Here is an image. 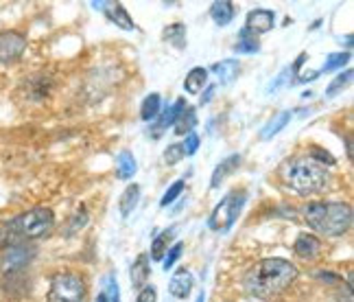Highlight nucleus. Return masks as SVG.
I'll return each mask as SVG.
<instances>
[{"label":"nucleus","mask_w":354,"mask_h":302,"mask_svg":"<svg viewBox=\"0 0 354 302\" xmlns=\"http://www.w3.org/2000/svg\"><path fill=\"white\" fill-rule=\"evenodd\" d=\"M97 302H107V298H105V296H103V294H101V296H99V298H97Z\"/></svg>","instance_id":"ea45409f"},{"label":"nucleus","mask_w":354,"mask_h":302,"mask_svg":"<svg viewBox=\"0 0 354 302\" xmlns=\"http://www.w3.org/2000/svg\"><path fill=\"white\" fill-rule=\"evenodd\" d=\"M35 258V248L29 243H13L7 245L3 252V269L7 272H20L26 269V265Z\"/></svg>","instance_id":"0eeeda50"},{"label":"nucleus","mask_w":354,"mask_h":302,"mask_svg":"<svg viewBox=\"0 0 354 302\" xmlns=\"http://www.w3.org/2000/svg\"><path fill=\"white\" fill-rule=\"evenodd\" d=\"M304 222L319 235L342 237L352 226V206L346 202H313L304 206Z\"/></svg>","instance_id":"f03ea898"},{"label":"nucleus","mask_w":354,"mask_h":302,"mask_svg":"<svg viewBox=\"0 0 354 302\" xmlns=\"http://www.w3.org/2000/svg\"><path fill=\"white\" fill-rule=\"evenodd\" d=\"M195 125H197V112H195V107H190V105H186L182 112H180V116L175 118V123H173V132L177 134V136H186V134H190V132H195Z\"/></svg>","instance_id":"6ab92c4d"},{"label":"nucleus","mask_w":354,"mask_h":302,"mask_svg":"<svg viewBox=\"0 0 354 302\" xmlns=\"http://www.w3.org/2000/svg\"><path fill=\"white\" fill-rule=\"evenodd\" d=\"M184 158H186V154H184V147L180 143H173V145H169L165 149V162L169 164V167H173V164H177V162H182Z\"/></svg>","instance_id":"c85d7f7f"},{"label":"nucleus","mask_w":354,"mask_h":302,"mask_svg":"<svg viewBox=\"0 0 354 302\" xmlns=\"http://www.w3.org/2000/svg\"><path fill=\"white\" fill-rule=\"evenodd\" d=\"M26 48V39L22 33L3 31L0 33V64H11L22 57Z\"/></svg>","instance_id":"6e6552de"},{"label":"nucleus","mask_w":354,"mask_h":302,"mask_svg":"<svg viewBox=\"0 0 354 302\" xmlns=\"http://www.w3.org/2000/svg\"><path fill=\"white\" fill-rule=\"evenodd\" d=\"M212 94H214V88H208V92H206V97H201V103H208V101L212 99Z\"/></svg>","instance_id":"4c0bfd02"},{"label":"nucleus","mask_w":354,"mask_h":302,"mask_svg":"<svg viewBox=\"0 0 354 302\" xmlns=\"http://www.w3.org/2000/svg\"><path fill=\"white\" fill-rule=\"evenodd\" d=\"M53 228H55V215L50 208L44 206H37V208L26 211L18 217H13L11 222L5 226L3 232V243L5 248L13 243H26L33 239H42L50 235Z\"/></svg>","instance_id":"20e7f679"},{"label":"nucleus","mask_w":354,"mask_h":302,"mask_svg":"<svg viewBox=\"0 0 354 302\" xmlns=\"http://www.w3.org/2000/svg\"><path fill=\"white\" fill-rule=\"evenodd\" d=\"M310 160L319 162L322 167H324L326 162H328V167H330V164H335V158L328 154V151H322V149H313V151H310Z\"/></svg>","instance_id":"c9c22d12"},{"label":"nucleus","mask_w":354,"mask_h":302,"mask_svg":"<svg viewBox=\"0 0 354 302\" xmlns=\"http://www.w3.org/2000/svg\"><path fill=\"white\" fill-rule=\"evenodd\" d=\"M184 154L186 156H195L197 154V149H199V136L195 132H190L186 134V141H184Z\"/></svg>","instance_id":"72a5a7b5"},{"label":"nucleus","mask_w":354,"mask_h":302,"mask_svg":"<svg viewBox=\"0 0 354 302\" xmlns=\"http://www.w3.org/2000/svg\"><path fill=\"white\" fill-rule=\"evenodd\" d=\"M297 278V267L287 258H263L245 274V290L258 300H274Z\"/></svg>","instance_id":"f257e3e1"},{"label":"nucleus","mask_w":354,"mask_h":302,"mask_svg":"<svg viewBox=\"0 0 354 302\" xmlns=\"http://www.w3.org/2000/svg\"><path fill=\"white\" fill-rule=\"evenodd\" d=\"M173 232H175V228H169V230H165L162 235H158L153 239V243H151V258L153 260H162V258H165V254L169 250V243L173 239Z\"/></svg>","instance_id":"a878e982"},{"label":"nucleus","mask_w":354,"mask_h":302,"mask_svg":"<svg viewBox=\"0 0 354 302\" xmlns=\"http://www.w3.org/2000/svg\"><path fill=\"white\" fill-rule=\"evenodd\" d=\"M136 302H158V290L153 285H147L138 292V300Z\"/></svg>","instance_id":"f704fd0d"},{"label":"nucleus","mask_w":354,"mask_h":302,"mask_svg":"<svg viewBox=\"0 0 354 302\" xmlns=\"http://www.w3.org/2000/svg\"><path fill=\"white\" fill-rule=\"evenodd\" d=\"M245 26L252 29L256 35L269 33L276 26V13L269 9H252L245 18Z\"/></svg>","instance_id":"9d476101"},{"label":"nucleus","mask_w":354,"mask_h":302,"mask_svg":"<svg viewBox=\"0 0 354 302\" xmlns=\"http://www.w3.org/2000/svg\"><path fill=\"white\" fill-rule=\"evenodd\" d=\"M206 84H208V71L203 66H195V68H190L184 79V90L188 94H199L206 88Z\"/></svg>","instance_id":"dca6fc26"},{"label":"nucleus","mask_w":354,"mask_h":302,"mask_svg":"<svg viewBox=\"0 0 354 302\" xmlns=\"http://www.w3.org/2000/svg\"><path fill=\"white\" fill-rule=\"evenodd\" d=\"M138 199H140V186L138 184H129L120 193V199H118L120 217H129L136 211V206H138Z\"/></svg>","instance_id":"a211bd4d"},{"label":"nucleus","mask_w":354,"mask_h":302,"mask_svg":"<svg viewBox=\"0 0 354 302\" xmlns=\"http://www.w3.org/2000/svg\"><path fill=\"white\" fill-rule=\"evenodd\" d=\"M348 62H350V53H330L319 73H333V71H337V68H344Z\"/></svg>","instance_id":"bb28decb"},{"label":"nucleus","mask_w":354,"mask_h":302,"mask_svg":"<svg viewBox=\"0 0 354 302\" xmlns=\"http://www.w3.org/2000/svg\"><path fill=\"white\" fill-rule=\"evenodd\" d=\"M245 199H248V193H245V190H230V193L214 206V211H212V215L208 219L210 230L225 232V230L232 228L234 222H236V217L243 211Z\"/></svg>","instance_id":"423d86ee"},{"label":"nucleus","mask_w":354,"mask_h":302,"mask_svg":"<svg viewBox=\"0 0 354 302\" xmlns=\"http://www.w3.org/2000/svg\"><path fill=\"white\" fill-rule=\"evenodd\" d=\"M46 302H88L86 281L73 272H62L53 276Z\"/></svg>","instance_id":"39448f33"},{"label":"nucleus","mask_w":354,"mask_h":302,"mask_svg":"<svg viewBox=\"0 0 354 302\" xmlns=\"http://www.w3.org/2000/svg\"><path fill=\"white\" fill-rule=\"evenodd\" d=\"M162 39L173 48H186V24L182 22H173L169 24L165 31H162Z\"/></svg>","instance_id":"4be33fe9"},{"label":"nucleus","mask_w":354,"mask_h":302,"mask_svg":"<svg viewBox=\"0 0 354 302\" xmlns=\"http://www.w3.org/2000/svg\"><path fill=\"white\" fill-rule=\"evenodd\" d=\"M184 193V182L182 180H177V182H173L169 188H167V193L165 195H162V199H160V206H165V208H167V206L169 204H173L177 197H180Z\"/></svg>","instance_id":"2f4dec72"},{"label":"nucleus","mask_w":354,"mask_h":302,"mask_svg":"<svg viewBox=\"0 0 354 302\" xmlns=\"http://www.w3.org/2000/svg\"><path fill=\"white\" fill-rule=\"evenodd\" d=\"M182 250H184V243L182 241H177L175 245H171V248L167 250V254H165V258H162V267L169 272L177 263V258L182 256Z\"/></svg>","instance_id":"c756f323"},{"label":"nucleus","mask_w":354,"mask_h":302,"mask_svg":"<svg viewBox=\"0 0 354 302\" xmlns=\"http://www.w3.org/2000/svg\"><path fill=\"white\" fill-rule=\"evenodd\" d=\"M149 276H151V260L149 254H140L133 260V265L129 269V281H131V290L140 292L142 287L149 285Z\"/></svg>","instance_id":"ddd939ff"},{"label":"nucleus","mask_w":354,"mask_h":302,"mask_svg":"<svg viewBox=\"0 0 354 302\" xmlns=\"http://www.w3.org/2000/svg\"><path fill=\"white\" fill-rule=\"evenodd\" d=\"M234 3H230V0H216L210 7V18L219 24V26H227L230 22L234 20Z\"/></svg>","instance_id":"f3484780"},{"label":"nucleus","mask_w":354,"mask_h":302,"mask_svg":"<svg viewBox=\"0 0 354 302\" xmlns=\"http://www.w3.org/2000/svg\"><path fill=\"white\" fill-rule=\"evenodd\" d=\"M241 154H232V156H227L223 158L219 164H216V169L212 171V180H210V188H219L223 180H227L230 175H232L234 171H239L241 167Z\"/></svg>","instance_id":"2eb2a0df"},{"label":"nucleus","mask_w":354,"mask_h":302,"mask_svg":"<svg viewBox=\"0 0 354 302\" xmlns=\"http://www.w3.org/2000/svg\"><path fill=\"white\" fill-rule=\"evenodd\" d=\"M212 73L219 77V81H221L223 86H227V84H232V81L239 77L241 64H239V60H223V62L212 66Z\"/></svg>","instance_id":"aec40b11"},{"label":"nucleus","mask_w":354,"mask_h":302,"mask_svg":"<svg viewBox=\"0 0 354 302\" xmlns=\"http://www.w3.org/2000/svg\"><path fill=\"white\" fill-rule=\"evenodd\" d=\"M291 121V112H278V114H274V118H271L267 125L263 127V132H261V139H265V141H269V139H274V136L280 132V130H284L287 127V123Z\"/></svg>","instance_id":"393cba45"},{"label":"nucleus","mask_w":354,"mask_h":302,"mask_svg":"<svg viewBox=\"0 0 354 302\" xmlns=\"http://www.w3.org/2000/svg\"><path fill=\"white\" fill-rule=\"evenodd\" d=\"M234 51L245 53V55H254V53L261 51V39H258V35L252 29L243 26L241 33H239V42L234 44Z\"/></svg>","instance_id":"412c9836"},{"label":"nucleus","mask_w":354,"mask_h":302,"mask_svg":"<svg viewBox=\"0 0 354 302\" xmlns=\"http://www.w3.org/2000/svg\"><path fill=\"white\" fill-rule=\"evenodd\" d=\"M103 296L107 298V302H120V290H118V281L114 274L105 278V292Z\"/></svg>","instance_id":"473e14b6"},{"label":"nucleus","mask_w":354,"mask_h":302,"mask_svg":"<svg viewBox=\"0 0 354 302\" xmlns=\"http://www.w3.org/2000/svg\"><path fill=\"white\" fill-rule=\"evenodd\" d=\"M92 7L103 11L107 16V20H110L112 24H116L118 29H122V31H136V29H138L136 22L131 20V16L127 13V9L122 7L120 3H92Z\"/></svg>","instance_id":"1a4fd4ad"},{"label":"nucleus","mask_w":354,"mask_h":302,"mask_svg":"<svg viewBox=\"0 0 354 302\" xmlns=\"http://www.w3.org/2000/svg\"><path fill=\"white\" fill-rule=\"evenodd\" d=\"M352 81V71L348 68L346 73H342V75H337L330 84H328V88H326V97H337L339 92H342L348 84Z\"/></svg>","instance_id":"cd10ccee"},{"label":"nucleus","mask_w":354,"mask_h":302,"mask_svg":"<svg viewBox=\"0 0 354 302\" xmlns=\"http://www.w3.org/2000/svg\"><path fill=\"white\" fill-rule=\"evenodd\" d=\"M184 107H186V101H184V99H177L171 107L167 105V109H165V112H160V114H158L156 123L151 125V130H149V134H151V139H160V136L167 132V127L173 125L175 118L180 116V112H182Z\"/></svg>","instance_id":"9b49d317"},{"label":"nucleus","mask_w":354,"mask_h":302,"mask_svg":"<svg viewBox=\"0 0 354 302\" xmlns=\"http://www.w3.org/2000/svg\"><path fill=\"white\" fill-rule=\"evenodd\" d=\"M193 287H195V278H193V274H190L186 267L182 269H177L171 281H169V294L177 300H184L190 296V292H193Z\"/></svg>","instance_id":"f8f14e48"},{"label":"nucleus","mask_w":354,"mask_h":302,"mask_svg":"<svg viewBox=\"0 0 354 302\" xmlns=\"http://www.w3.org/2000/svg\"><path fill=\"white\" fill-rule=\"evenodd\" d=\"M293 252L304 260H315L322 254V241L315 235H299L293 243Z\"/></svg>","instance_id":"4468645a"},{"label":"nucleus","mask_w":354,"mask_h":302,"mask_svg":"<svg viewBox=\"0 0 354 302\" xmlns=\"http://www.w3.org/2000/svg\"><path fill=\"white\" fill-rule=\"evenodd\" d=\"M195 302H206V294H203V292H201V294L197 296V300H195Z\"/></svg>","instance_id":"58836bf2"},{"label":"nucleus","mask_w":354,"mask_h":302,"mask_svg":"<svg viewBox=\"0 0 354 302\" xmlns=\"http://www.w3.org/2000/svg\"><path fill=\"white\" fill-rule=\"evenodd\" d=\"M319 71H308V73H302V75H297L295 79H293V84H306V81H315V79H319Z\"/></svg>","instance_id":"e433bc0d"},{"label":"nucleus","mask_w":354,"mask_h":302,"mask_svg":"<svg viewBox=\"0 0 354 302\" xmlns=\"http://www.w3.org/2000/svg\"><path fill=\"white\" fill-rule=\"evenodd\" d=\"M136 171H138V162H136L133 154H129V151H120L118 158H116L118 180H129V177H133Z\"/></svg>","instance_id":"5701e85b"},{"label":"nucleus","mask_w":354,"mask_h":302,"mask_svg":"<svg viewBox=\"0 0 354 302\" xmlns=\"http://www.w3.org/2000/svg\"><path fill=\"white\" fill-rule=\"evenodd\" d=\"M29 84L33 86L31 88V94H33V99H42L46 97V92H48V79H44V75H35L29 79Z\"/></svg>","instance_id":"7c9ffc66"},{"label":"nucleus","mask_w":354,"mask_h":302,"mask_svg":"<svg viewBox=\"0 0 354 302\" xmlns=\"http://www.w3.org/2000/svg\"><path fill=\"white\" fill-rule=\"evenodd\" d=\"M284 184L297 195H315L330 186V173L310 158L289 160L280 171Z\"/></svg>","instance_id":"7ed1b4c3"},{"label":"nucleus","mask_w":354,"mask_h":302,"mask_svg":"<svg viewBox=\"0 0 354 302\" xmlns=\"http://www.w3.org/2000/svg\"><path fill=\"white\" fill-rule=\"evenodd\" d=\"M162 99H160V94L158 92H151L149 97H145L142 105H140V118L147 121V123H151L158 118V114L162 112Z\"/></svg>","instance_id":"b1692460"}]
</instances>
